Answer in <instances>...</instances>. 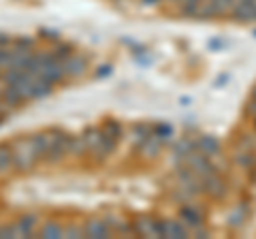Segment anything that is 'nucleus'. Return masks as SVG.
<instances>
[{
    "label": "nucleus",
    "mask_w": 256,
    "mask_h": 239,
    "mask_svg": "<svg viewBox=\"0 0 256 239\" xmlns=\"http://www.w3.org/2000/svg\"><path fill=\"white\" fill-rule=\"evenodd\" d=\"M11 154H13V162H15V171H30L36 162H43V132H34V134H22V137L13 139L9 143Z\"/></svg>",
    "instance_id": "nucleus-1"
},
{
    "label": "nucleus",
    "mask_w": 256,
    "mask_h": 239,
    "mask_svg": "<svg viewBox=\"0 0 256 239\" xmlns=\"http://www.w3.org/2000/svg\"><path fill=\"white\" fill-rule=\"evenodd\" d=\"M70 137L73 134L64 132V130H47L43 132V154L45 162H60L68 156L70 148Z\"/></svg>",
    "instance_id": "nucleus-2"
},
{
    "label": "nucleus",
    "mask_w": 256,
    "mask_h": 239,
    "mask_svg": "<svg viewBox=\"0 0 256 239\" xmlns=\"http://www.w3.org/2000/svg\"><path fill=\"white\" fill-rule=\"evenodd\" d=\"M158 237H164V239H186L190 237V230L184 222L178 220H158Z\"/></svg>",
    "instance_id": "nucleus-3"
},
{
    "label": "nucleus",
    "mask_w": 256,
    "mask_h": 239,
    "mask_svg": "<svg viewBox=\"0 0 256 239\" xmlns=\"http://www.w3.org/2000/svg\"><path fill=\"white\" fill-rule=\"evenodd\" d=\"M201 192L210 194L214 198H222L226 194V182L220 178L218 171H214L210 175H205V178H201Z\"/></svg>",
    "instance_id": "nucleus-4"
},
{
    "label": "nucleus",
    "mask_w": 256,
    "mask_h": 239,
    "mask_svg": "<svg viewBox=\"0 0 256 239\" xmlns=\"http://www.w3.org/2000/svg\"><path fill=\"white\" fill-rule=\"evenodd\" d=\"M235 22H256V0H235V6L230 11Z\"/></svg>",
    "instance_id": "nucleus-5"
},
{
    "label": "nucleus",
    "mask_w": 256,
    "mask_h": 239,
    "mask_svg": "<svg viewBox=\"0 0 256 239\" xmlns=\"http://www.w3.org/2000/svg\"><path fill=\"white\" fill-rule=\"evenodd\" d=\"M180 220L188 226V230L192 233L194 228H201L203 226V212L198 210L196 205H184L180 210Z\"/></svg>",
    "instance_id": "nucleus-6"
},
{
    "label": "nucleus",
    "mask_w": 256,
    "mask_h": 239,
    "mask_svg": "<svg viewBox=\"0 0 256 239\" xmlns=\"http://www.w3.org/2000/svg\"><path fill=\"white\" fill-rule=\"evenodd\" d=\"M84 237L105 239V237H114V230L107 224V220H88L84 224Z\"/></svg>",
    "instance_id": "nucleus-7"
},
{
    "label": "nucleus",
    "mask_w": 256,
    "mask_h": 239,
    "mask_svg": "<svg viewBox=\"0 0 256 239\" xmlns=\"http://www.w3.org/2000/svg\"><path fill=\"white\" fill-rule=\"evenodd\" d=\"M36 230H38L36 216H24V218H20L13 224V235L15 237H26V239H30V237L36 235Z\"/></svg>",
    "instance_id": "nucleus-8"
},
{
    "label": "nucleus",
    "mask_w": 256,
    "mask_h": 239,
    "mask_svg": "<svg viewBox=\"0 0 256 239\" xmlns=\"http://www.w3.org/2000/svg\"><path fill=\"white\" fill-rule=\"evenodd\" d=\"M132 235H139V237H158V220H152V218H139V220H134Z\"/></svg>",
    "instance_id": "nucleus-9"
},
{
    "label": "nucleus",
    "mask_w": 256,
    "mask_h": 239,
    "mask_svg": "<svg viewBox=\"0 0 256 239\" xmlns=\"http://www.w3.org/2000/svg\"><path fill=\"white\" fill-rule=\"evenodd\" d=\"M194 150H198L201 154H205L207 158H214L220 154V143L216 141L214 137H207V134H203V137H198L194 141Z\"/></svg>",
    "instance_id": "nucleus-10"
},
{
    "label": "nucleus",
    "mask_w": 256,
    "mask_h": 239,
    "mask_svg": "<svg viewBox=\"0 0 256 239\" xmlns=\"http://www.w3.org/2000/svg\"><path fill=\"white\" fill-rule=\"evenodd\" d=\"M88 66V62L84 56H77L75 52L64 60V70H66V77H75V75H82Z\"/></svg>",
    "instance_id": "nucleus-11"
},
{
    "label": "nucleus",
    "mask_w": 256,
    "mask_h": 239,
    "mask_svg": "<svg viewBox=\"0 0 256 239\" xmlns=\"http://www.w3.org/2000/svg\"><path fill=\"white\" fill-rule=\"evenodd\" d=\"M36 235L45 237V239H60V237H64V226H60V222L47 220V222H43V226H38Z\"/></svg>",
    "instance_id": "nucleus-12"
},
{
    "label": "nucleus",
    "mask_w": 256,
    "mask_h": 239,
    "mask_svg": "<svg viewBox=\"0 0 256 239\" xmlns=\"http://www.w3.org/2000/svg\"><path fill=\"white\" fill-rule=\"evenodd\" d=\"M11 171H15L11 148L9 143H0V175H9Z\"/></svg>",
    "instance_id": "nucleus-13"
},
{
    "label": "nucleus",
    "mask_w": 256,
    "mask_h": 239,
    "mask_svg": "<svg viewBox=\"0 0 256 239\" xmlns=\"http://www.w3.org/2000/svg\"><path fill=\"white\" fill-rule=\"evenodd\" d=\"M175 4H178V9H180V13L184 15V18H196L203 0H178Z\"/></svg>",
    "instance_id": "nucleus-14"
},
{
    "label": "nucleus",
    "mask_w": 256,
    "mask_h": 239,
    "mask_svg": "<svg viewBox=\"0 0 256 239\" xmlns=\"http://www.w3.org/2000/svg\"><path fill=\"white\" fill-rule=\"evenodd\" d=\"M64 237H84V228L68 226V228H64Z\"/></svg>",
    "instance_id": "nucleus-15"
}]
</instances>
